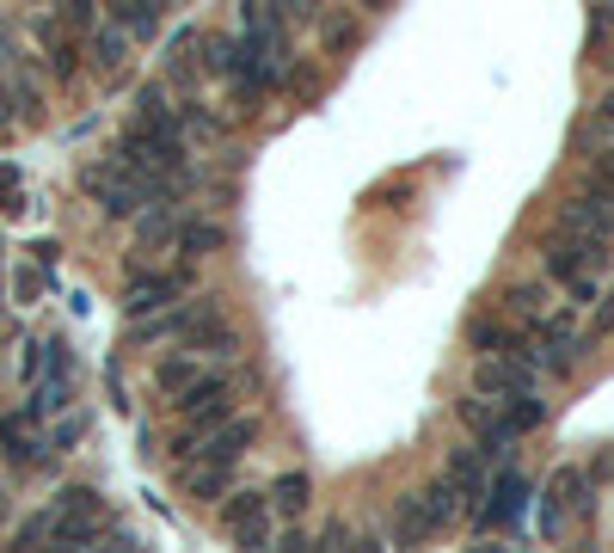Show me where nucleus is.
Listing matches in <instances>:
<instances>
[{
	"label": "nucleus",
	"instance_id": "1",
	"mask_svg": "<svg viewBox=\"0 0 614 553\" xmlns=\"http://www.w3.org/2000/svg\"><path fill=\"white\" fill-rule=\"evenodd\" d=\"M87 191L99 198V210L105 215H141L154 210V203H167V191L148 179H136V172H123L117 160H99V167H87Z\"/></svg>",
	"mask_w": 614,
	"mask_h": 553
},
{
	"label": "nucleus",
	"instance_id": "2",
	"mask_svg": "<svg viewBox=\"0 0 614 553\" xmlns=\"http://www.w3.org/2000/svg\"><path fill=\"white\" fill-rule=\"evenodd\" d=\"M609 259V246H590V240H578V234H553L547 246H541V264H547V276L553 283H566L571 295L590 283V271Z\"/></svg>",
	"mask_w": 614,
	"mask_h": 553
},
{
	"label": "nucleus",
	"instance_id": "3",
	"mask_svg": "<svg viewBox=\"0 0 614 553\" xmlns=\"http://www.w3.org/2000/svg\"><path fill=\"white\" fill-rule=\"evenodd\" d=\"M179 418H184V437H209V430H221V425H234V387H228V375H209L203 387H191V394L179 399Z\"/></svg>",
	"mask_w": 614,
	"mask_h": 553
},
{
	"label": "nucleus",
	"instance_id": "4",
	"mask_svg": "<svg viewBox=\"0 0 614 553\" xmlns=\"http://www.w3.org/2000/svg\"><path fill=\"white\" fill-rule=\"evenodd\" d=\"M252 443V418H234V425L209 430V437H179V461L184 467H234Z\"/></svg>",
	"mask_w": 614,
	"mask_h": 553
},
{
	"label": "nucleus",
	"instance_id": "5",
	"mask_svg": "<svg viewBox=\"0 0 614 553\" xmlns=\"http://www.w3.org/2000/svg\"><path fill=\"white\" fill-rule=\"evenodd\" d=\"M535 357L528 351H510V357H486L474 375V394L486 399H516V394H535Z\"/></svg>",
	"mask_w": 614,
	"mask_h": 553
},
{
	"label": "nucleus",
	"instance_id": "6",
	"mask_svg": "<svg viewBox=\"0 0 614 553\" xmlns=\"http://www.w3.org/2000/svg\"><path fill=\"white\" fill-rule=\"evenodd\" d=\"M184 295V271H136L123 290V314L129 320H154L160 307H179Z\"/></svg>",
	"mask_w": 614,
	"mask_h": 553
},
{
	"label": "nucleus",
	"instance_id": "7",
	"mask_svg": "<svg viewBox=\"0 0 614 553\" xmlns=\"http://www.w3.org/2000/svg\"><path fill=\"white\" fill-rule=\"evenodd\" d=\"M522 510H528V479L516 467H504L486 486V498L474 505V517H479V529H504V522H522Z\"/></svg>",
	"mask_w": 614,
	"mask_h": 553
},
{
	"label": "nucleus",
	"instance_id": "8",
	"mask_svg": "<svg viewBox=\"0 0 614 553\" xmlns=\"http://www.w3.org/2000/svg\"><path fill=\"white\" fill-rule=\"evenodd\" d=\"M583 363V332L571 314H547V326H541V369L547 375H571V369Z\"/></svg>",
	"mask_w": 614,
	"mask_h": 553
},
{
	"label": "nucleus",
	"instance_id": "9",
	"mask_svg": "<svg viewBox=\"0 0 614 553\" xmlns=\"http://www.w3.org/2000/svg\"><path fill=\"white\" fill-rule=\"evenodd\" d=\"M209 375H215V369L203 363L197 351H172V357H160V363H154V387H160V394H172V406H179L191 387H203Z\"/></svg>",
	"mask_w": 614,
	"mask_h": 553
},
{
	"label": "nucleus",
	"instance_id": "10",
	"mask_svg": "<svg viewBox=\"0 0 614 553\" xmlns=\"http://www.w3.org/2000/svg\"><path fill=\"white\" fill-rule=\"evenodd\" d=\"M0 443H7V461H13V467H44V461H49V437L31 425L25 413L0 418Z\"/></svg>",
	"mask_w": 614,
	"mask_h": 553
},
{
	"label": "nucleus",
	"instance_id": "11",
	"mask_svg": "<svg viewBox=\"0 0 614 553\" xmlns=\"http://www.w3.org/2000/svg\"><path fill=\"white\" fill-rule=\"evenodd\" d=\"M443 479L455 486V498H461V505H474V498H486V486H491V461H486V449H479V443L455 449V455H448V467H443Z\"/></svg>",
	"mask_w": 614,
	"mask_h": 553
},
{
	"label": "nucleus",
	"instance_id": "12",
	"mask_svg": "<svg viewBox=\"0 0 614 553\" xmlns=\"http://www.w3.org/2000/svg\"><path fill=\"white\" fill-rule=\"evenodd\" d=\"M583 492V474L578 467H559L553 474V486H547V505H541V535H559L566 529V505Z\"/></svg>",
	"mask_w": 614,
	"mask_h": 553
},
{
	"label": "nucleus",
	"instance_id": "13",
	"mask_svg": "<svg viewBox=\"0 0 614 553\" xmlns=\"http://www.w3.org/2000/svg\"><path fill=\"white\" fill-rule=\"evenodd\" d=\"M68 406H75V387H68V382H37V387H31V399H25V418H31V425H49V418L61 425Z\"/></svg>",
	"mask_w": 614,
	"mask_h": 553
},
{
	"label": "nucleus",
	"instance_id": "14",
	"mask_svg": "<svg viewBox=\"0 0 614 553\" xmlns=\"http://www.w3.org/2000/svg\"><path fill=\"white\" fill-rule=\"evenodd\" d=\"M436 535L424 522V505H418V492H406L399 498V510H394V548H424V541Z\"/></svg>",
	"mask_w": 614,
	"mask_h": 553
},
{
	"label": "nucleus",
	"instance_id": "15",
	"mask_svg": "<svg viewBox=\"0 0 614 553\" xmlns=\"http://www.w3.org/2000/svg\"><path fill=\"white\" fill-rule=\"evenodd\" d=\"M504 314L516 326H547V290H541V283H516V290H504Z\"/></svg>",
	"mask_w": 614,
	"mask_h": 553
},
{
	"label": "nucleus",
	"instance_id": "16",
	"mask_svg": "<svg viewBox=\"0 0 614 553\" xmlns=\"http://www.w3.org/2000/svg\"><path fill=\"white\" fill-rule=\"evenodd\" d=\"M111 25L136 44V37H154L160 31V0H129V7H111Z\"/></svg>",
	"mask_w": 614,
	"mask_h": 553
},
{
	"label": "nucleus",
	"instance_id": "17",
	"mask_svg": "<svg viewBox=\"0 0 614 553\" xmlns=\"http://www.w3.org/2000/svg\"><path fill=\"white\" fill-rule=\"evenodd\" d=\"M87 56H92V68H105V75H111V68H123V61H129V37H123L111 19H99V31H92Z\"/></svg>",
	"mask_w": 614,
	"mask_h": 553
},
{
	"label": "nucleus",
	"instance_id": "18",
	"mask_svg": "<svg viewBox=\"0 0 614 553\" xmlns=\"http://www.w3.org/2000/svg\"><path fill=\"white\" fill-rule=\"evenodd\" d=\"M136 240H141V246L179 240V203H154V210H141V215H136Z\"/></svg>",
	"mask_w": 614,
	"mask_h": 553
},
{
	"label": "nucleus",
	"instance_id": "19",
	"mask_svg": "<svg viewBox=\"0 0 614 553\" xmlns=\"http://www.w3.org/2000/svg\"><path fill=\"white\" fill-rule=\"evenodd\" d=\"M264 498H271V517H302L307 498H314V479H307V474H283Z\"/></svg>",
	"mask_w": 614,
	"mask_h": 553
},
{
	"label": "nucleus",
	"instance_id": "20",
	"mask_svg": "<svg viewBox=\"0 0 614 553\" xmlns=\"http://www.w3.org/2000/svg\"><path fill=\"white\" fill-rule=\"evenodd\" d=\"M418 505H424L430 529H448V522L461 517V498H455V486H448V479H430V486L418 492Z\"/></svg>",
	"mask_w": 614,
	"mask_h": 553
},
{
	"label": "nucleus",
	"instance_id": "21",
	"mask_svg": "<svg viewBox=\"0 0 614 553\" xmlns=\"http://www.w3.org/2000/svg\"><path fill=\"white\" fill-rule=\"evenodd\" d=\"M271 517V498L264 492H234L228 498V535H240V529H252V522Z\"/></svg>",
	"mask_w": 614,
	"mask_h": 553
},
{
	"label": "nucleus",
	"instance_id": "22",
	"mask_svg": "<svg viewBox=\"0 0 614 553\" xmlns=\"http://www.w3.org/2000/svg\"><path fill=\"white\" fill-rule=\"evenodd\" d=\"M179 129H184V142H191V136L209 142V136H221V117H215L203 99H184V105H179Z\"/></svg>",
	"mask_w": 614,
	"mask_h": 553
},
{
	"label": "nucleus",
	"instance_id": "23",
	"mask_svg": "<svg viewBox=\"0 0 614 553\" xmlns=\"http://www.w3.org/2000/svg\"><path fill=\"white\" fill-rule=\"evenodd\" d=\"M228 240V234L215 228V222H179V252H191V259H203V252H215V246Z\"/></svg>",
	"mask_w": 614,
	"mask_h": 553
},
{
	"label": "nucleus",
	"instance_id": "24",
	"mask_svg": "<svg viewBox=\"0 0 614 553\" xmlns=\"http://www.w3.org/2000/svg\"><path fill=\"white\" fill-rule=\"evenodd\" d=\"M455 413H461V425H467V430H479V443H486V437H491V425H498V399L467 394V399L455 406Z\"/></svg>",
	"mask_w": 614,
	"mask_h": 553
},
{
	"label": "nucleus",
	"instance_id": "25",
	"mask_svg": "<svg viewBox=\"0 0 614 553\" xmlns=\"http://www.w3.org/2000/svg\"><path fill=\"white\" fill-rule=\"evenodd\" d=\"M467 338H474L486 357H510V351H522V345H516V338H510L498 320H474V326H467Z\"/></svg>",
	"mask_w": 614,
	"mask_h": 553
},
{
	"label": "nucleus",
	"instance_id": "26",
	"mask_svg": "<svg viewBox=\"0 0 614 553\" xmlns=\"http://www.w3.org/2000/svg\"><path fill=\"white\" fill-rule=\"evenodd\" d=\"M228 474L234 467H184V486L197 492V498H215V492H228Z\"/></svg>",
	"mask_w": 614,
	"mask_h": 553
},
{
	"label": "nucleus",
	"instance_id": "27",
	"mask_svg": "<svg viewBox=\"0 0 614 553\" xmlns=\"http://www.w3.org/2000/svg\"><path fill=\"white\" fill-rule=\"evenodd\" d=\"M80 437H87V418H80V413H68L56 430H49V455H61V449H75Z\"/></svg>",
	"mask_w": 614,
	"mask_h": 553
},
{
	"label": "nucleus",
	"instance_id": "28",
	"mask_svg": "<svg viewBox=\"0 0 614 553\" xmlns=\"http://www.w3.org/2000/svg\"><path fill=\"white\" fill-rule=\"evenodd\" d=\"M37 295H44V271H31V264H19V271H13V302H19V307H31Z\"/></svg>",
	"mask_w": 614,
	"mask_h": 553
},
{
	"label": "nucleus",
	"instance_id": "29",
	"mask_svg": "<svg viewBox=\"0 0 614 553\" xmlns=\"http://www.w3.org/2000/svg\"><path fill=\"white\" fill-rule=\"evenodd\" d=\"M590 136H609V148H614V92L590 111Z\"/></svg>",
	"mask_w": 614,
	"mask_h": 553
},
{
	"label": "nucleus",
	"instance_id": "30",
	"mask_svg": "<svg viewBox=\"0 0 614 553\" xmlns=\"http://www.w3.org/2000/svg\"><path fill=\"white\" fill-rule=\"evenodd\" d=\"M0 210H19V172L0 167Z\"/></svg>",
	"mask_w": 614,
	"mask_h": 553
},
{
	"label": "nucleus",
	"instance_id": "31",
	"mask_svg": "<svg viewBox=\"0 0 614 553\" xmlns=\"http://www.w3.org/2000/svg\"><path fill=\"white\" fill-rule=\"evenodd\" d=\"M351 553H387L382 535H351Z\"/></svg>",
	"mask_w": 614,
	"mask_h": 553
},
{
	"label": "nucleus",
	"instance_id": "32",
	"mask_svg": "<svg viewBox=\"0 0 614 553\" xmlns=\"http://www.w3.org/2000/svg\"><path fill=\"white\" fill-rule=\"evenodd\" d=\"M13 123V99H7V87H0V129Z\"/></svg>",
	"mask_w": 614,
	"mask_h": 553
},
{
	"label": "nucleus",
	"instance_id": "33",
	"mask_svg": "<svg viewBox=\"0 0 614 553\" xmlns=\"http://www.w3.org/2000/svg\"><path fill=\"white\" fill-rule=\"evenodd\" d=\"M467 553H510L504 541H479V548H467Z\"/></svg>",
	"mask_w": 614,
	"mask_h": 553
},
{
	"label": "nucleus",
	"instance_id": "34",
	"mask_svg": "<svg viewBox=\"0 0 614 553\" xmlns=\"http://www.w3.org/2000/svg\"><path fill=\"white\" fill-rule=\"evenodd\" d=\"M602 326H614V290H609V302H602Z\"/></svg>",
	"mask_w": 614,
	"mask_h": 553
},
{
	"label": "nucleus",
	"instance_id": "35",
	"mask_svg": "<svg viewBox=\"0 0 614 553\" xmlns=\"http://www.w3.org/2000/svg\"><path fill=\"white\" fill-rule=\"evenodd\" d=\"M44 553H87V548H61V541H49V548Z\"/></svg>",
	"mask_w": 614,
	"mask_h": 553
}]
</instances>
